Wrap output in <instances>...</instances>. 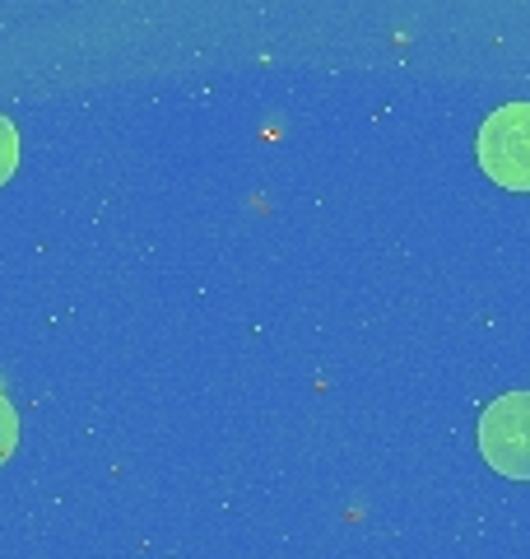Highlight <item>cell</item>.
<instances>
[{
  "instance_id": "6da1fadb",
  "label": "cell",
  "mask_w": 530,
  "mask_h": 559,
  "mask_svg": "<svg viewBox=\"0 0 530 559\" xmlns=\"http://www.w3.org/2000/svg\"><path fill=\"white\" fill-rule=\"evenodd\" d=\"M480 452L507 480H530V392H503L480 415Z\"/></svg>"
},
{
  "instance_id": "7a4b0ae2",
  "label": "cell",
  "mask_w": 530,
  "mask_h": 559,
  "mask_svg": "<svg viewBox=\"0 0 530 559\" xmlns=\"http://www.w3.org/2000/svg\"><path fill=\"white\" fill-rule=\"evenodd\" d=\"M480 168L507 191H530V103H507L480 127Z\"/></svg>"
},
{
  "instance_id": "3957f363",
  "label": "cell",
  "mask_w": 530,
  "mask_h": 559,
  "mask_svg": "<svg viewBox=\"0 0 530 559\" xmlns=\"http://www.w3.org/2000/svg\"><path fill=\"white\" fill-rule=\"evenodd\" d=\"M14 168H20V131L0 117V187L14 178Z\"/></svg>"
},
{
  "instance_id": "277c9868",
  "label": "cell",
  "mask_w": 530,
  "mask_h": 559,
  "mask_svg": "<svg viewBox=\"0 0 530 559\" xmlns=\"http://www.w3.org/2000/svg\"><path fill=\"white\" fill-rule=\"evenodd\" d=\"M14 448H20V415H14L5 392H0V466L14 457Z\"/></svg>"
}]
</instances>
